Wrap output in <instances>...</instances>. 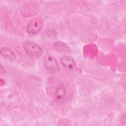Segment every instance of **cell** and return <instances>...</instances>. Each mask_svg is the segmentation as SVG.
I'll return each mask as SVG.
<instances>
[{
  "instance_id": "3",
  "label": "cell",
  "mask_w": 126,
  "mask_h": 126,
  "mask_svg": "<svg viewBox=\"0 0 126 126\" xmlns=\"http://www.w3.org/2000/svg\"><path fill=\"white\" fill-rule=\"evenodd\" d=\"M43 64L45 67L48 70L55 72L58 71L60 69L57 61L51 55H47L44 58Z\"/></svg>"
},
{
  "instance_id": "7",
  "label": "cell",
  "mask_w": 126,
  "mask_h": 126,
  "mask_svg": "<svg viewBox=\"0 0 126 126\" xmlns=\"http://www.w3.org/2000/svg\"><path fill=\"white\" fill-rule=\"evenodd\" d=\"M54 48L58 52H67L69 51L68 47L64 43L62 42H57L54 44Z\"/></svg>"
},
{
  "instance_id": "1",
  "label": "cell",
  "mask_w": 126,
  "mask_h": 126,
  "mask_svg": "<svg viewBox=\"0 0 126 126\" xmlns=\"http://www.w3.org/2000/svg\"><path fill=\"white\" fill-rule=\"evenodd\" d=\"M23 47L27 53L32 58H38L43 54V50L37 43L30 41H25Z\"/></svg>"
},
{
  "instance_id": "5",
  "label": "cell",
  "mask_w": 126,
  "mask_h": 126,
  "mask_svg": "<svg viewBox=\"0 0 126 126\" xmlns=\"http://www.w3.org/2000/svg\"><path fill=\"white\" fill-rule=\"evenodd\" d=\"M0 54L4 59L10 62H13L16 60L14 53L8 47H1L0 49Z\"/></svg>"
},
{
  "instance_id": "2",
  "label": "cell",
  "mask_w": 126,
  "mask_h": 126,
  "mask_svg": "<svg viewBox=\"0 0 126 126\" xmlns=\"http://www.w3.org/2000/svg\"><path fill=\"white\" fill-rule=\"evenodd\" d=\"M43 25L42 19L36 18L30 21L27 27V32L29 34H35L38 33L41 29Z\"/></svg>"
},
{
  "instance_id": "6",
  "label": "cell",
  "mask_w": 126,
  "mask_h": 126,
  "mask_svg": "<svg viewBox=\"0 0 126 126\" xmlns=\"http://www.w3.org/2000/svg\"><path fill=\"white\" fill-rule=\"evenodd\" d=\"M66 87L63 84H60L57 88L55 93V98L58 101H62L65 96Z\"/></svg>"
},
{
  "instance_id": "4",
  "label": "cell",
  "mask_w": 126,
  "mask_h": 126,
  "mask_svg": "<svg viewBox=\"0 0 126 126\" xmlns=\"http://www.w3.org/2000/svg\"><path fill=\"white\" fill-rule=\"evenodd\" d=\"M62 64L66 69H73L75 67V63L74 59L70 56L64 55L61 58Z\"/></svg>"
}]
</instances>
